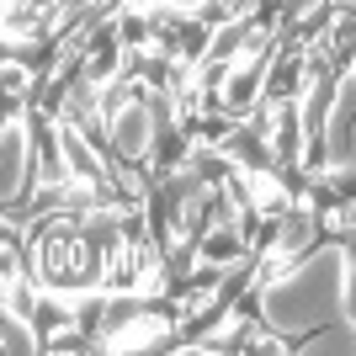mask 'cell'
<instances>
[{"label": "cell", "mask_w": 356, "mask_h": 356, "mask_svg": "<svg viewBox=\"0 0 356 356\" xmlns=\"http://www.w3.org/2000/svg\"><path fill=\"white\" fill-rule=\"evenodd\" d=\"M106 134L122 160H149V149L160 138V118L144 96H134V86H122L118 102H106Z\"/></svg>", "instance_id": "obj_5"}, {"label": "cell", "mask_w": 356, "mask_h": 356, "mask_svg": "<svg viewBox=\"0 0 356 356\" xmlns=\"http://www.w3.org/2000/svg\"><path fill=\"white\" fill-rule=\"evenodd\" d=\"M38 277L43 287H96L102 271H96V250L90 239L70 223H54L38 234Z\"/></svg>", "instance_id": "obj_2"}, {"label": "cell", "mask_w": 356, "mask_h": 356, "mask_svg": "<svg viewBox=\"0 0 356 356\" xmlns=\"http://www.w3.org/2000/svg\"><path fill=\"white\" fill-rule=\"evenodd\" d=\"M351 6H356V0H351Z\"/></svg>", "instance_id": "obj_14"}, {"label": "cell", "mask_w": 356, "mask_h": 356, "mask_svg": "<svg viewBox=\"0 0 356 356\" xmlns=\"http://www.w3.org/2000/svg\"><path fill=\"white\" fill-rule=\"evenodd\" d=\"M170 330H176V325H170L165 314H144V319H128V325H106V341H102V346H112V351H134V346H160Z\"/></svg>", "instance_id": "obj_7"}, {"label": "cell", "mask_w": 356, "mask_h": 356, "mask_svg": "<svg viewBox=\"0 0 356 356\" xmlns=\"http://www.w3.org/2000/svg\"><path fill=\"white\" fill-rule=\"evenodd\" d=\"M229 6H234V11H239V6H266V0H229Z\"/></svg>", "instance_id": "obj_13"}, {"label": "cell", "mask_w": 356, "mask_h": 356, "mask_svg": "<svg viewBox=\"0 0 356 356\" xmlns=\"http://www.w3.org/2000/svg\"><path fill=\"white\" fill-rule=\"evenodd\" d=\"M22 80H27L22 64H6V96H22Z\"/></svg>", "instance_id": "obj_11"}, {"label": "cell", "mask_w": 356, "mask_h": 356, "mask_svg": "<svg viewBox=\"0 0 356 356\" xmlns=\"http://www.w3.org/2000/svg\"><path fill=\"white\" fill-rule=\"evenodd\" d=\"M298 351H309V356H356V325L351 319H335V325H319L309 330V341H298Z\"/></svg>", "instance_id": "obj_9"}, {"label": "cell", "mask_w": 356, "mask_h": 356, "mask_svg": "<svg viewBox=\"0 0 356 356\" xmlns=\"http://www.w3.org/2000/svg\"><path fill=\"white\" fill-rule=\"evenodd\" d=\"M6 351L27 356L38 351V330H32V319H22V298L6 293Z\"/></svg>", "instance_id": "obj_10"}, {"label": "cell", "mask_w": 356, "mask_h": 356, "mask_svg": "<svg viewBox=\"0 0 356 356\" xmlns=\"http://www.w3.org/2000/svg\"><path fill=\"white\" fill-rule=\"evenodd\" d=\"M59 149H64V160H70L74 176H86V181H102V176H106V165L96 160V149L86 144V134H80L70 118L59 122Z\"/></svg>", "instance_id": "obj_8"}, {"label": "cell", "mask_w": 356, "mask_h": 356, "mask_svg": "<svg viewBox=\"0 0 356 356\" xmlns=\"http://www.w3.org/2000/svg\"><path fill=\"white\" fill-rule=\"evenodd\" d=\"M197 250H202V261H208V266H229V261H239V255L250 250L245 218H218L208 234H202V245H197Z\"/></svg>", "instance_id": "obj_6"}, {"label": "cell", "mask_w": 356, "mask_h": 356, "mask_svg": "<svg viewBox=\"0 0 356 356\" xmlns=\"http://www.w3.org/2000/svg\"><path fill=\"white\" fill-rule=\"evenodd\" d=\"M309 170H351L356 176V59L335 80V106H330L319 149L309 154Z\"/></svg>", "instance_id": "obj_3"}, {"label": "cell", "mask_w": 356, "mask_h": 356, "mask_svg": "<svg viewBox=\"0 0 356 356\" xmlns=\"http://www.w3.org/2000/svg\"><path fill=\"white\" fill-rule=\"evenodd\" d=\"M38 186V144H32V122L22 112L6 118V134H0V202L6 208H22Z\"/></svg>", "instance_id": "obj_4"}, {"label": "cell", "mask_w": 356, "mask_h": 356, "mask_svg": "<svg viewBox=\"0 0 356 356\" xmlns=\"http://www.w3.org/2000/svg\"><path fill=\"white\" fill-rule=\"evenodd\" d=\"M351 277L356 261L346 245H319L282 277L261 282V319L277 335H309L319 325L351 319Z\"/></svg>", "instance_id": "obj_1"}, {"label": "cell", "mask_w": 356, "mask_h": 356, "mask_svg": "<svg viewBox=\"0 0 356 356\" xmlns=\"http://www.w3.org/2000/svg\"><path fill=\"white\" fill-rule=\"evenodd\" d=\"M170 6H176V11H186V16H197L202 6H208V0H170Z\"/></svg>", "instance_id": "obj_12"}]
</instances>
